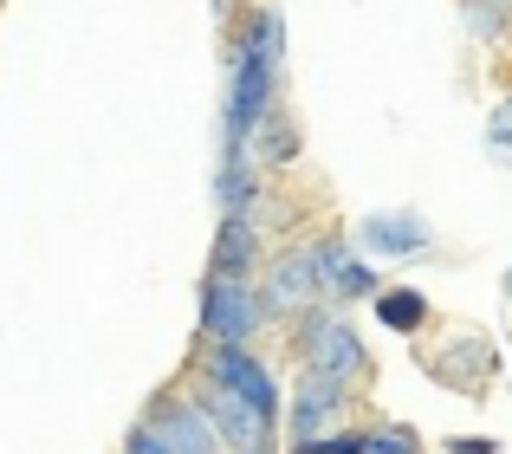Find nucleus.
<instances>
[{"instance_id":"obj_19","label":"nucleus","mask_w":512,"mask_h":454,"mask_svg":"<svg viewBox=\"0 0 512 454\" xmlns=\"http://www.w3.org/2000/svg\"><path fill=\"white\" fill-rule=\"evenodd\" d=\"M461 7H467V0H461Z\"/></svg>"},{"instance_id":"obj_5","label":"nucleus","mask_w":512,"mask_h":454,"mask_svg":"<svg viewBox=\"0 0 512 454\" xmlns=\"http://www.w3.org/2000/svg\"><path fill=\"white\" fill-rule=\"evenodd\" d=\"M357 416V390L338 377H325V370H305L292 377L286 390V409H279V448H318L338 422Z\"/></svg>"},{"instance_id":"obj_10","label":"nucleus","mask_w":512,"mask_h":454,"mask_svg":"<svg viewBox=\"0 0 512 454\" xmlns=\"http://www.w3.org/2000/svg\"><path fill=\"white\" fill-rule=\"evenodd\" d=\"M312 253H318V286H325L331 305H370V292L383 286L376 279V260H363L357 247H350V234H312Z\"/></svg>"},{"instance_id":"obj_15","label":"nucleus","mask_w":512,"mask_h":454,"mask_svg":"<svg viewBox=\"0 0 512 454\" xmlns=\"http://www.w3.org/2000/svg\"><path fill=\"white\" fill-rule=\"evenodd\" d=\"M370 312L383 331H396V338H422L428 325H435V299L415 286H376L370 292Z\"/></svg>"},{"instance_id":"obj_3","label":"nucleus","mask_w":512,"mask_h":454,"mask_svg":"<svg viewBox=\"0 0 512 454\" xmlns=\"http://www.w3.org/2000/svg\"><path fill=\"white\" fill-rule=\"evenodd\" d=\"M124 448L130 454H208L221 442H214V429H208V416H201L188 377H175V383H163V390L143 403V416L130 422Z\"/></svg>"},{"instance_id":"obj_11","label":"nucleus","mask_w":512,"mask_h":454,"mask_svg":"<svg viewBox=\"0 0 512 454\" xmlns=\"http://www.w3.org/2000/svg\"><path fill=\"white\" fill-rule=\"evenodd\" d=\"M266 227L253 221V215H221V227H214V247H208V273H221V279H253L260 273V260H266Z\"/></svg>"},{"instance_id":"obj_18","label":"nucleus","mask_w":512,"mask_h":454,"mask_svg":"<svg viewBox=\"0 0 512 454\" xmlns=\"http://www.w3.org/2000/svg\"><path fill=\"white\" fill-rule=\"evenodd\" d=\"M448 454H500L493 435H448Z\"/></svg>"},{"instance_id":"obj_13","label":"nucleus","mask_w":512,"mask_h":454,"mask_svg":"<svg viewBox=\"0 0 512 454\" xmlns=\"http://www.w3.org/2000/svg\"><path fill=\"white\" fill-rule=\"evenodd\" d=\"M266 189H273V176H266L253 156L221 150V163H214V208H221V215H253V208L266 202Z\"/></svg>"},{"instance_id":"obj_2","label":"nucleus","mask_w":512,"mask_h":454,"mask_svg":"<svg viewBox=\"0 0 512 454\" xmlns=\"http://www.w3.org/2000/svg\"><path fill=\"white\" fill-rule=\"evenodd\" d=\"M279 331H286V351L299 357L305 370H325V377L350 383V390H363V383L376 377V357H370V344H363V331L344 318V305L312 299L305 312H292Z\"/></svg>"},{"instance_id":"obj_16","label":"nucleus","mask_w":512,"mask_h":454,"mask_svg":"<svg viewBox=\"0 0 512 454\" xmlns=\"http://www.w3.org/2000/svg\"><path fill=\"white\" fill-rule=\"evenodd\" d=\"M461 20L474 33V46H500V39H512V0H467Z\"/></svg>"},{"instance_id":"obj_14","label":"nucleus","mask_w":512,"mask_h":454,"mask_svg":"<svg viewBox=\"0 0 512 454\" xmlns=\"http://www.w3.org/2000/svg\"><path fill=\"white\" fill-rule=\"evenodd\" d=\"M318 448H344V454H415L422 435L409 422H338Z\"/></svg>"},{"instance_id":"obj_7","label":"nucleus","mask_w":512,"mask_h":454,"mask_svg":"<svg viewBox=\"0 0 512 454\" xmlns=\"http://www.w3.org/2000/svg\"><path fill=\"white\" fill-rule=\"evenodd\" d=\"M422 370L441 383V390H461V396H487L500 383V344L487 331H461L454 325L441 344H422Z\"/></svg>"},{"instance_id":"obj_1","label":"nucleus","mask_w":512,"mask_h":454,"mask_svg":"<svg viewBox=\"0 0 512 454\" xmlns=\"http://www.w3.org/2000/svg\"><path fill=\"white\" fill-rule=\"evenodd\" d=\"M221 65H227V91H221V150L247 156V130L260 124L273 104H286V13L273 0H247L234 20L221 26Z\"/></svg>"},{"instance_id":"obj_4","label":"nucleus","mask_w":512,"mask_h":454,"mask_svg":"<svg viewBox=\"0 0 512 454\" xmlns=\"http://www.w3.org/2000/svg\"><path fill=\"white\" fill-rule=\"evenodd\" d=\"M273 312H266L260 286L253 279H221L201 273L195 292V344H266L273 338Z\"/></svg>"},{"instance_id":"obj_17","label":"nucleus","mask_w":512,"mask_h":454,"mask_svg":"<svg viewBox=\"0 0 512 454\" xmlns=\"http://www.w3.org/2000/svg\"><path fill=\"white\" fill-rule=\"evenodd\" d=\"M487 143H493V150H500V156L512 150V91H506V104H500V111L487 117Z\"/></svg>"},{"instance_id":"obj_8","label":"nucleus","mask_w":512,"mask_h":454,"mask_svg":"<svg viewBox=\"0 0 512 454\" xmlns=\"http://www.w3.org/2000/svg\"><path fill=\"white\" fill-rule=\"evenodd\" d=\"M188 390H195L201 416H208L214 442H221L227 454H279V429L253 416V403H240L227 383H214V377H201V370H188Z\"/></svg>"},{"instance_id":"obj_6","label":"nucleus","mask_w":512,"mask_h":454,"mask_svg":"<svg viewBox=\"0 0 512 454\" xmlns=\"http://www.w3.org/2000/svg\"><path fill=\"white\" fill-rule=\"evenodd\" d=\"M253 286H260L266 312H273V325H286L292 312H305L312 299H325V286H318V253H312V234H286L266 247L260 273H253Z\"/></svg>"},{"instance_id":"obj_12","label":"nucleus","mask_w":512,"mask_h":454,"mask_svg":"<svg viewBox=\"0 0 512 454\" xmlns=\"http://www.w3.org/2000/svg\"><path fill=\"white\" fill-rule=\"evenodd\" d=\"M247 156L266 176H292V169L305 163V130H299V117H292V104H273V111L247 130Z\"/></svg>"},{"instance_id":"obj_9","label":"nucleus","mask_w":512,"mask_h":454,"mask_svg":"<svg viewBox=\"0 0 512 454\" xmlns=\"http://www.w3.org/2000/svg\"><path fill=\"white\" fill-rule=\"evenodd\" d=\"M350 247L363 253V260H435V227H428L415 208H370V215H357L350 227Z\"/></svg>"}]
</instances>
